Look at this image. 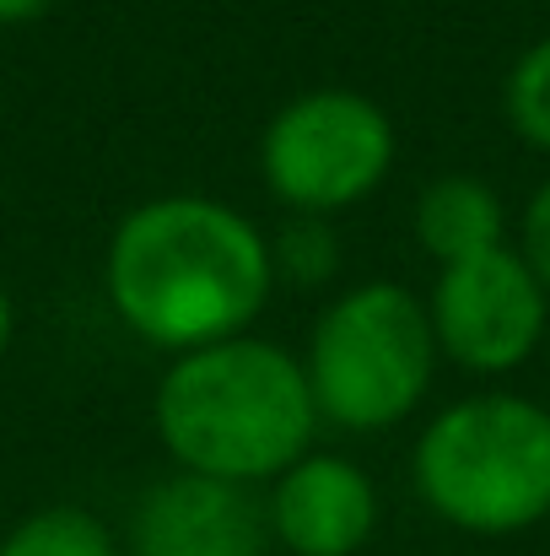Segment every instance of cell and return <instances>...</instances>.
<instances>
[{
	"label": "cell",
	"instance_id": "7a4b0ae2",
	"mask_svg": "<svg viewBox=\"0 0 550 556\" xmlns=\"http://www.w3.org/2000/svg\"><path fill=\"white\" fill-rule=\"evenodd\" d=\"M152 427L174 470L270 486L319 438L303 357L270 336H232L168 357L152 389Z\"/></svg>",
	"mask_w": 550,
	"mask_h": 556
},
{
	"label": "cell",
	"instance_id": "6da1fadb",
	"mask_svg": "<svg viewBox=\"0 0 550 556\" xmlns=\"http://www.w3.org/2000/svg\"><path fill=\"white\" fill-rule=\"evenodd\" d=\"M276 292L270 232L216 194H152L103 249V298L152 352H200L248 336Z\"/></svg>",
	"mask_w": 550,
	"mask_h": 556
},
{
	"label": "cell",
	"instance_id": "8fae6325",
	"mask_svg": "<svg viewBox=\"0 0 550 556\" xmlns=\"http://www.w3.org/2000/svg\"><path fill=\"white\" fill-rule=\"evenodd\" d=\"M502 114L508 130L529 147L550 157V33L535 38L529 49H519V60L502 76Z\"/></svg>",
	"mask_w": 550,
	"mask_h": 556
},
{
	"label": "cell",
	"instance_id": "9c48e42d",
	"mask_svg": "<svg viewBox=\"0 0 550 556\" xmlns=\"http://www.w3.org/2000/svg\"><path fill=\"white\" fill-rule=\"evenodd\" d=\"M508 227H513L508 200L481 174H437L432 185H421L415 205H410V232L432 265H453V260L502 249V243H513Z\"/></svg>",
	"mask_w": 550,
	"mask_h": 556
},
{
	"label": "cell",
	"instance_id": "5b68a950",
	"mask_svg": "<svg viewBox=\"0 0 550 556\" xmlns=\"http://www.w3.org/2000/svg\"><path fill=\"white\" fill-rule=\"evenodd\" d=\"M259 179L292 216H341L372 200L399 163L388 109L357 87H308L259 130Z\"/></svg>",
	"mask_w": 550,
	"mask_h": 556
},
{
	"label": "cell",
	"instance_id": "7c38bea8",
	"mask_svg": "<svg viewBox=\"0 0 550 556\" xmlns=\"http://www.w3.org/2000/svg\"><path fill=\"white\" fill-rule=\"evenodd\" d=\"M270 265H276V287H324L341 270V232L330 216H292L276 238H270Z\"/></svg>",
	"mask_w": 550,
	"mask_h": 556
},
{
	"label": "cell",
	"instance_id": "ba28073f",
	"mask_svg": "<svg viewBox=\"0 0 550 556\" xmlns=\"http://www.w3.org/2000/svg\"><path fill=\"white\" fill-rule=\"evenodd\" d=\"M130 556H270L259 486L168 470L130 508Z\"/></svg>",
	"mask_w": 550,
	"mask_h": 556
},
{
	"label": "cell",
	"instance_id": "30bf717a",
	"mask_svg": "<svg viewBox=\"0 0 550 556\" xmlns=\"http://www.w3.org/2000/svg\"><path fill=\"white\" fill-rule=\"evenodd\" d=\"M0 556H119V541L92 508L49 503L0 535Z\"/></svg>",
	"mask_w": 550,
	"mask_h": 556
},
{
	"label": "cell",
	"instance_id": "9a60e30c",
	"mask_svg": "<svg viewBox=\"0 0 550 556\" xmlns=\"http://www.w3.org/2000/svg\"><path fill=\"white\" fill-rule=\"evenodd\" d=\"M11 336H16V298H11V287L0 281V357L11 352Z\"/></svg>",
	"mask_w": 550,
	"mask_h": 556
},
{
	"label": "cell",
	"instance_id": "3957f363",
	"mask_svg": "<svg viewBox=\"0 0 550 556\" xmlns=\"http://www.w3.org/2000/svg\"><path fill=\"white\" fill-rule=\"evenodd\" d=\"M410 486L459 535L508 541L550 519V405L481 389L432 410L410 448Z\"/></svg>",
	"mask_w": 550,
	"mask_h": 556
},
{
	"label": "cell",
	"instance_id": "4fadbf2b",
	"mask_svg": "<svg viewBox=\"0 0 550 556\" xmlns=\"http://www.w3.org/2000/svg\"><path fill=\"white\" fill-rule=\"evenodd\" d=\"M524 260H529V270L540 276V287H546L550 298V179L529 200H524V216H519V243H513Z\"/></svg>",
	"mask_w": 550,
	"mask_h": 556
},
{
	"label": "cell",
	"instance_id": "52a82bcc",
	"mask_svg": "<svg viewBox=\"0 0 550 556\" xmlns=\"http://www.w3.org/2000/svg\"><path fill=\"white\" fill-rule=\"evenodd\" d=\"M259 497L270 546L286 556H357L383 519L372 470L335 448H308Z\"/></svg>",
	"mask_w": 550,
	"mask_h": 556
},
{
	"label": "cell",
	"instance_id": "8992f818",
	"mask_svg": "<svg viewBox=\"0 0 550 556\" xmlns=\"http://www.w3.org/2000/svg\"><path fill=\"white\" fill-rule=\"evenodd\" d=\"M426 319L443 363L475 378H508L540 352L550 330V298L529 260L513 243H502L437 265V281L426 292Z\"/></svg>",
	"mask_w": 550,
	"mask_h": 556
},
{
	"label": "cell",
	"instance_id": "5bb4252c",
	"mask_svg": "<svg viewBox=\"0 0 550 556\" xmlns=\"http://www.w3.org/2000/svg\"><path fill=\"white\" fill-rule=\"evenodd\" d=\"M60 0H0V27H33L54 11Z\"/></svg>",
	"mask_w": 550,
	"mask_h": 556
},
{
	"label": "cell",
	"instance_id": "277c9868",
	"mask_svg": "<svg viewBox=\"0 0 550 556\" xmlns=\"http://www.w3.org/2000/svg\"><path fill=\"white\" fill-rule=\"evenodd\" d=\"M297 357L314 389L319 427L351 438L410 421L443 368L426 298L405 281H357L335 292Z\"/></svg>",
	"mask_w": 550,
	"mask_h": 556
}]
</instances>
